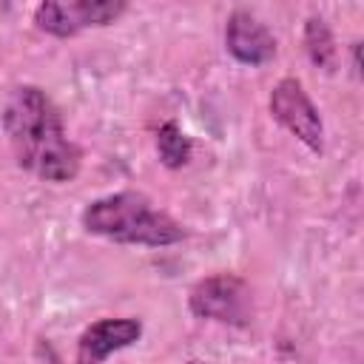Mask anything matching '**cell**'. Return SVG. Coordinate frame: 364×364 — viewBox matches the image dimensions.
I'll return each mask as SVG.
<instances>
[{
  "instance_id": "ba28073f",
  "label": "cell",
  "mask_w": 364,
  "mask_h": 364,
  "mask_svg": "<svg viewBox=\"0 0 364 364\" xmlns=\"http://www.w3.org/2000/svg\"><path fill=\"white\" fill-rule=\"evenodd\" d=\"M301 43H304V54H307V60H310L318 71L333 74V71L338 68V46H336L333 28L327 26L324 17L310 14V17L304 20Z\"/></svg>"
},
{
  "instance_id": "3957f363",
  "label": "cell",
  "mask_w": 364,
  "mask_h": 364,
  "mask_svg": "<svg viewBox=\"0 0 364 364\" xmlns=\"http://www.w3.org/2000/svg\"><path fill=\"white\" fill-rule=\"evenodd\" d=\"M188 310L205 321L245 327L253 316V290L239 273H210L188 290Z\"/></svg>"
},
{
  "instance_id": "277c9868",
  "label": "cell",
  "mask_w": 364,
  "mask_h": 364,
  "mask_svg": "<svg viewBox=\"0 0 364 364\" xmlns=\"http://www.w3.org/2000/svg\"><path fill=\"white\" fill-rule=\"evenodd\" d=\"M125 11L128 6L122 0H43L31 20L43 34L68 40L85 28H105Z\"/></svg>"
},
{
  "instance_id": "7a4b0ae2",
  "label": "cell",
  "mask_w": 364,
  "mask_h": 364,
  "mask_svg": "<svg viewBox=\"0 0 364 364\" xmlns=\"http://www.w3.org/2000/svg\"><path fill=\"white\" fill-rule=\"evenodd\" d=\"M80 225L91 236L134 247H171L188 236L171 213L139 191H114L91 199L80 213Z\"/></svg>"
},
{
  "instance_id": "6da1fadb",
  "label": "cell",
  "mask_w": 364,
  "mask_h": 364,
  "mask_svg": "<svg viewBox=\"0 0 364 364\" xmlns=\"http://www.w3.org/2000/svg\"><path fill=\"white\" fill-rule=\"evenodd\" d=\"M0 119L17 168L54 185L77 179L82 151L68 136L60 108L40 85H14Z\"/></svg>"
},
{
  "instance_id": "8fae6325",
  "label": "cell",
  "mask_w": 364,
  "mask_h": 364,
  "mask_svg": "<svg viewBox=\"0 0 364 364\" xmlns=\"http://www.w3.org/2000/svg\"><path fill=\"white\" fill-rule=\"evenodd\" d=\"M185 364H208V361H202V358H191V361H185Z\"/></svg>"
},
{
  "instance_id": "52a82bcc",
  "label": "cell",
  "mask_w": 364,
  "mask_h": 364,
  "mask_svg": "<svg viewBox=\"0 0 364 364\" xmlns=\"http://www.w3.org/2000/svg\"><path fill=\"white\" fill-rule=\"evenodd\" d=\"M142 338V321L131 316H117V318H97L91 321L80 338H77V364H102L119 350L134 347Z\"/></svg>"
},
{
  "instance_id": "30bf717a",
  "label": "cell",
  "mask_w": 364,
  "mask_h": 364,
  "mask_svg": "<svg viewBox=\"0 0 364 364\" xmlns=\"http://www.w3.org/2000/svg\"><path fill=\"white\" fill-rule=\"evenodd\" d=\"M358 48H361V43H353V74H355V77L361 74V63H358Z\"/></svg>"
},
{
  "instance_id": "9c48e42d",
  "label": "cell",
  "mask_w": 364,
  "mask_h": 364,
  "mask_svg": "<svg viewBox=\"0 0 364 364\" xmlns=\"http://www.w3.org/2000/svg\"><path fill=\"white\" fill-rule=\"evenodd\" d=\"M154 145H156L159 162H162L168 171H179V168H185V165L191 162L193 142H191V136H188L173 119H168V122H162V125L156 128Z\"/></svg>"
},
{
  "instance_id": "8992f818",
  "label": "cell",
  "mask_w": 364,
  "mask_h": 364,
  "mask_svg": "<svg viewBox=\"0 0 364 364\" xmlns=\"http://www.w3.org/2000/svg\"><path fill=\"white\" fill-rule=\"evenodd\" d=\"M225 51L236 63L259 68L276 57V37L253 11L233 9L225 20Z\"/></svg>"
},
{
  "instance_id": "5b68a950",
  "label": "cell",
  "mask_w": 364,
  "mask_h": 364,
  "mask_svg": "<svg viewBox=\"0 0 364 364\" xmlns=\"http://www.w3.org/2000/svg\"><path fill=\"white\" fill-rule=\"evenodd\" d=\"M270 117L313 154L324 151V122L299 77H282L267 97Z\"/></svg>"
}]
</instances>
